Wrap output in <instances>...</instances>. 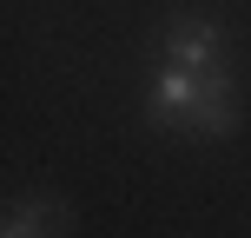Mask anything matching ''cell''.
Returning <instances> with one entry per match:
<instances>
[{"label":"cell","instance_id":"obj_1","mask_svg":"<svg viewBox=\"0 0 251 238\" xmlns=\"http://www.w3.org/2000/svg\"><path fill=\"white\" fill-rule=\"evenodd\" d=\"M159 60L165 66H192V73H212L225 66V26L212 13H172L159 33Z\"/></svg>","mask_w":251,"mask_h":238},{"label":"cell","instance_id":"obj_3","mask_svg":"<svg viewBox=\"0 0 251 238\" xmlns=\"http://www.w3.org/2000/svg\"><path fill=\"white\" fill-rule=\"evenodd\" d=\"M192 132H199V139H231V132H238V86H231L225 66L205 73L199 106H192Z\"/></svg>","mask_w":251,"mask_h":238},{"label":"cell","instance_id":"obj_4","mask_svg":"<svg viewBox=\"0 0 251 238\" xmlns=\"http://www.w3.org/2000/svg\"><path fill=\"white\" fill-rule=\"evenodd\" d=\"M66 225H73L66 199L40 192V199H13V205H7V218H0V238H66Z\"/></svg>","mask_w":251,"mask_h":238},{"label":"cell","instance_id":"obj_2","mask_svg":"<svg viewBox=\"0 0 251 238\" xmlns=\"http://www.w3.org/2000/svg\"><path fill=\"white\" fill-rule=\"evenodd\" d=\"M199 86H205V73H192V66H165V60H159V73H152V86H146V113H152V126H185V132H192Z\"/></svg>","mask_w":251,"mask_h":238}]
</instances>
